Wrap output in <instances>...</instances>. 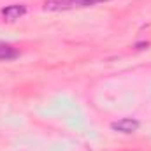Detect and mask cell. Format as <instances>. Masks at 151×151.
I'll return each instance as SVG.
<instances>
[{
    "label": "cell",
    "instance_id": "7a4b0ae2",
    "mask_svg": "<svg viewBox=\"0 0 151 151\" xmlns=\"http://www.w3.org/2000/svg\"><path fill=\"white\" fill-rule=\"evenodd\" d=\"M139 125L141 123L135 118H121V119L111 123V128L114 132H121V134H134L139 128Z\"/></svg>",
    "mask_w": 151,
    "mask_h": 151
},
{
    "label": "cell",
    "instance_id": "277c9868",
    "mask_svg": "<svg viewBox=\"0 0 151 151\" xmlns=\"http://www.w3.org/2000/svg\"><path fill=\"white\" fill-rule=\"evenodd\" d=\"M18 56H19V53L16 47H12L11 44H0V62H9Z\"/></svg>",
    "mask_w": 151,
    "mask_h": 151
},
{
    "label": "cell",
    "instance_id": "3957f363",
    "mask_svg": "<svg viewBox=\"0 0 151 151\" xmlns=\"http://www.w3.org/2000/svg\"><path fill=\"white\" fill-rule=\"evenodd\" d=\"M27 12V7L21 5V4H14V5H7L2 9V16L7 19V21H16L19 19L23 14Z\"/></svg>",
    "mask_w": 151,
    "mask_h": 151
},
{
    "label": "cell",
    "instance_id": "6da1fadb",
    "mask_svg": "<svg viewBox=\"0 0 151 151\" xmlns=\"http://www.w3.org/2000/svg\"><path fill=\"white\" fill-rule=\"evenodd\" d=\"M99 0H49L46 2V9H70V7H84L91 5Z\"/></svg>",
    "mask_w": 151,
    "mask_h": 151
}]
</instances>
